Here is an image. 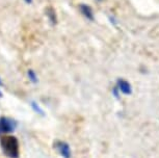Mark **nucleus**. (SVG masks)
<instances>
[{
  "label": "nucleus",
  "instance_id": "nucleus-8",
  "mask_svg": "<svg viewBox=\"0 0 159 158\" xmlns=\"http://www.w3.org/2000/svg\"><path fill=\"white\" fill-rule=\"evenodd\" d=\"M27 77H28V79H29V81L32 82V83H38L39 82V78H38V75H37V73L34 72V70H31V69H29L27 71Z\"/></svg>",
  "mask_w": 159,
  "mask_h": 158
},
{
  "label": "nucleus",
  "instance_id": "nucleus-7",
  "mask_svg": "<svg viewBox=\"0 0 159 158\" xmlns=\"http://www.w3.org/2000/svg\"><path fill=\"white\" fill-rule=\"evenodd\" d=\"M30 106H31L32 110H34L35 114L40 115H42V117H44V115H45V112H44L43 108H42V107L40 106V104H39L38 102H35V101H31V102H30Z\"/></svg>",
  "mask_w": 159,
  "mask_h": 158
},
{
  "label": "nucleus",
  "instance_id": "nucleus-6",
  "mask_svg": "<svg viewBox=\"0 0 159 158\" xmlns=\"http://www.w3.org/2000/svg\"><path fill=\"white\" fill-rule=\"evenodd\" d=\"M45 11H46V16L51 24L52 25L57 24V15H56V11L54 8L52 7H48Z\"/></svg>",
  "mask_w": 159,
  "mask_h": 158
},
{
  "label": "nucleus",
  "instance_id": "nucleus-13",
  "mask_svg": "<svg viewBox=\"0 0 159 158\" xmlns=\"http://www.w3.org/2000/svg\"><path fill=\"white\" fill-rule=\"evenodd\" d=\"M98 1H103V0H98Z\"/></svg>",
  "mask_w": 159,
  "mask_h": 158
},
{
  "label": "nucleus",
  "instance_id": "nucleus-9",
  "mask_svg": "<svg viewBox=\"0 0 159 158\" xmlns=\"http://www.w3.org/2000/svg\"><path fill=\"white\" fill-rule=\"evenodd\" d=\"M112 94H113V96L116 98V99H119V98H120V91L118 89L116 86H115V88H112Z\"/></svg>",
  "mask_w": 159,
  "mask_h": 158
},
{
  "label": "nucleus",
  "instance_id": "nucleus-10",
  "mask_svg": "<svg viewBox=\"0 0 159 158\" xmlns=\"http://www.w3.org/2000/svg\"><path fill=\"white\" fill-rule=\"evenodd\" d=\"M24 2H25L26 4H32V2H34V0H24Z\"/></svg>",
  "mask_w": 159,
  "mask_h": 158
},
{
  "label": "nucleus",
  "instance_id": "nucleus-3",
  "mask_svg": "<svg viewBox=\"0 0 159 158\" xmlns=\"http://www.w3.org/2000/svg\"><path fill=\"white\" fill-rule=\"evenodd\" d=\"M53 148L57 151V153L62 158H71L72 157V150L70 145L67 142L64 141H56L53 144Z\"/></svg>",
  "mask_w": 159,
  "mask_h": 158
},
{
  "label": "nucleus",
  "instance_id": "nucleus-4",
  "mask_svg": "<svg viewBox=\"0 0 159 158\" xmlns=\"http://www.w3.org/2000/svg\"><path fill=\"white\" fill-rule=\"evenodd\" d=\"M116 88L120 91V93L124 94V95H131L132 94V88H131V84L129 83V81L127 80L123 79V78H120L118 79L116 81Z\"/></svg>",
  "mask_w": 159,
  "mask_h": 158
},
{
  "label": "nucleus",
  "instance_id": "nucleus-12",
  "mask_svg": "<svg viewBox=\"0 0 159 158\" xmlns=\"http://www.w3.org/2000/svg\"><path fill=\"white\" fill-rule=\"evenodd\" d=\"M2 84H3V83H2V80H1V78H0V86H1Z\"/></svg>",
  "mask_w": 159,
  "mask_h": 158
},
{
  "label": "nucleus",
  "instance_id": "nucleus-11",
  "mask_svg": "<svg viewBox=\"0 0 159 158\" xmlns=\"http://www.w3.org/2000/svg\"><path fill=\"white\" fill-rule=\"evenodd\" d=\"M2 96H3V94H2V92L0 91V98H2Z\"/></svg>",
  "mask_w": 159,
  "mask_h": 158
},
{
  "label": "nucleus",
  "instance_id": "nucleus-2",
  "mask_svg": "<svg viewBox=\"0 0 159 158\" xmlns=\"http://www.w3.org/2000/svg\"><path fill=\"white\" fill-rule=\"evenodd\" d=\"M17 122L7 117H0V136L3 134H10L16 130Z\"/></svg>",
  "mask_w": 159,
  "mask_h": 158
},
{
  "label": "nucleus",
  "instance_id": "nucleus-5",
  "mask_svg": "<svg viewBox=\"0 0 159 158\" xmlns=\"http://www.w3.org/2000/svg\"><path fill=\"white\" fill-rule=\"evenodd\" d=\"M79 11L80 13L82 14V16L86 18L89 21H94L95 20V16H94V11H93V8L88 4L81 3L79 4Z\"/></svg>",
  "mask_w": 159,
  "mask_h": 158
},
{
  "label": "nucleus",
  "instance_id": "nucleus-1",
  "mask_svg": "<svg viewBox=\"0 0 159 158\" xmlns=\"http://www.w3.org/2000/svg\"><path fill=\"white\" fill-rule=\"evenodd\" d=\"M0 148L5 156L8 158H19L20 145L16 136L3 134L0 136Z\"/></svg>",
  "mask_w": 159,
  "mask_h": 158
}]
</instances>
